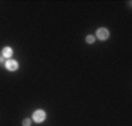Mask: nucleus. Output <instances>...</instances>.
I'll list each match as a JSON object with an SVG mask.
<instances>
[{
    "label": "nucleus",
    "mask_w": 132,
    "mask_h": 126,
    "mask_svg": "<svg viewBox=\"0 0 132 126\" xmlns=\"http://www.w3.org/2000/svg\"><path fill=\"white\" fill-rule=\"evenodd\" d=\"M32 125V120L29 118H26L22 120V126H30Z\"/></svg>",
    "instance_id": "obj_6"
},
{
    "label": "nucleus",
    "mask_w": 132,
    "mask_h": 126,
    "mask_svg": "<svg viewBox=\"0 0 132 126\" xmlns=\"http://www.w3.org/2000/svg\"><path fill=\"white\" fill-rule=\"evenodd\" d=\"M5 67H6V69L10 70V71H15V70H18V68H19V63H18L15 60L10 58L5 62Z\"/></svg>",
    "instance_id": "obj_3"
},
{
    "label": "nucleus",
    "mask_w": 132,
    "mask_h": 126,
    "mask_svg": "<svg viewBox=\"0 0 132 126\" xmlns=\"http://www.w3.org/2000/svg\"><path fill=\"white\" fill-rule=\"evenodd\" d=\"M4 61H5V57H4L3 55H0V63H3Z\"/></svg>",
    "instance_id": "obj_7"
},
{
    "label": "nucleus",
    "mask_w": 132,
    "mask_h": 126,
    "mask_svg": "<svg viewBox=\"0 0 132 126\" xmlns=\"http://www.w3.org/2000/svg\"><path fill=\"white\" fill-rule=\"evenodd\" d=\"M109 36H110V33L106 28L101 27L96 30V37H97L98 40H101V41H105V40H108Z\"/></svg>",
    "instance_id": "obj_2"
},
{
    "label": "nucleus",
    "mask_w": 132,
    "mask_h": 126,
    "mask_svg": "<svg viewBox=\"0 0 132 126\" xmlns=\"http://www.w3.org/2000/svg\"><path fill=\"white\" fill-rule=\"evenodd\" d=\"M85 42H87V43H89V45L95 43V42H96L95 35H87V37H85Z\"/></svg>",
    "instance_id": "obj_5"
},
{
    "label": "nucleus",
    "mask_w": 132,
    "mask_h": 126,
    "mask_svg": "<svg viewBox=\"0 0 132 126\" xmlns=\"http://www.w3.org/2000/svg\"><path fill=\"white\" fill-rule=\"evenodd\" d=\"M1 55H3L5 58L10 60L11 57H12V55H13V49L11 47H5L3 49V52H1Z\"/></svg>",
    "instance_id": "obj_4"
},
{
    "label": "nucleus",
    "mask_w": 132,
    "mask_h": 126,
    "mask_svg": "<svg viewBox=\"0 0 132 126\" xmlns=\"http://www.w3.org/2000/svg\"><path fill=\"white\" fill-rule=\"evenodd\" d=\"M46 117H47V114H46V112L43 111V110H36V111L33 112L32 119L35 121V123L40 124V123H43V121L46 120Z\"/></svg>",
    "instance_id": "obj_1"
}]
</instances>
